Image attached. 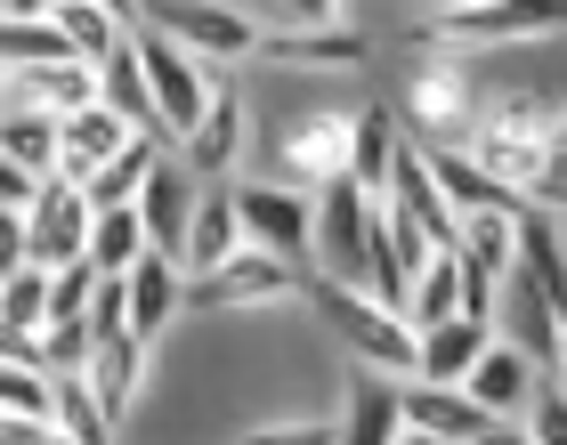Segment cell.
I'll return each instance as SVG.
<instances>
[{"instance_id": "obj_1", "label": "cell", "mask_w": 567, "mask_h": 445, "mask_svg": "<svg viewBox=\"0 0 567 445\" xmlns=\"http://www.w3.org/2000/svg\"><path fill=\"white\" fill-rule=\"evenodd\" d=\"M308 300H317V317L349 340L357 356L373 364V373H414V356H422V332L398 317L390 300H365L357 283L341 276H324V268H308Z\"/></svg>"}, {"instance_id": "obj_2", "label": "cell", "mask_w": 567, "mask_h": 445, "mask_svg": "<svg viewBox=\"0 0 567 445\" xmlns=\"http://www.w3.org/2000/svg\"><path fill=\"white\" fill-rule=\"evenodd\" d=\"M292 292H308V268L268 251V244H251V235H244V251L219 259V268L187 276V308H268V300H292Z\"/></svg>"}, {"instance_id": "obj_3", "label": "cell", "mask_w": 567, "mask_h": 445, "mask_svg": "<svg viewBox=\"0 0 567 445\" xmlns=\"http://www.w3.org/2000/svg\"><path fill=\"white\" fill-rule=\"evenodd\" d=\"M567 0H446L414 24V41H527V33H559Z\"/></svg>"}, {"instance_id": "obj_4", "label": "cell", "mask_w": 567, "mask_h": 445, "mask_svg": "<svg viewBox=\"0 0 567 445\" xmlns=\"http://www.w3.org/2000/svg\"><path fill=\"white\" fill-rule=\"evenodd\" d=\"M138 65H146V90H154V114H163V138H187V130L203 122V106H212V82H203L195 49L171 41L163 24H138Z\"/></svg>"}, {"instance_id": "obj_5", "label": "cell", "mask_w": 567, "mask_h": 445, "mask_svg": "<svg viewBox=\"0 0 567 445\" xmlns=\"http://www.w3.org/2000/svg\"><path fill=\"white\" fill-rule=\"evenodd\" d=\"M146 24H163L171 41H187L195 58H219V65L260 58V24L227 0H146Z\"/></svg>"}, {"instance_id": "obj_6", "label": "cell", "mask_w": 567, "mask_h": 445, "mask_svg": "<svg viewBox=\"0 0 567 445\" xmlns=\"http://www.w3.org/2000/svg\"><path fill=\"white\" fill-rule=\"evenodd\" d=\"M90 219H97V203L82 195V178H41V195L24 203V244H33L41 268L90 259Z\"/></svg>"}, {"instance_id": "obj_7", "label": "cell", "mask_w": 567, "mask_h": 445, "mask_svg": "<svg viewBox=\"0 0 567 445\" xmlns=\"http://www.w3.org/2000/svg\"><path fill=\"white\" fill-rule=\"evenodd\" d=\"M405 437H437V445H471V437H503V413L478 405L462 381H422L405 389Z\"/></svg>"}, {"instance_id": "obj_8", "label": "cell", "mask_w": 567, "mask_h": 445, "mask_svg": "<svg viewBox=\"0 0 567 445\" xmlns=\"http://www.w3.org/2000/svg\"><path fill=\"white\" fill-rule=\"evenodd\" d=\"M236 219L251 244H268L300 268H317V195H292V187H244L236 195Z\"/></svg>"}, {"instance_id": "obj_9", "label": "cell", "mask_w": 567, "mask_h": 445, "mask_svg": "<svg viewBox=\"0 0 567 445\" xmlns=\"http://www.w3.org/2000/svg\"><path fill=\"white\" fill-rule=\"evenodd\" d=\"M138 138V122L122 114V106H106V97H97V106H82V114H65V138H58V170L49 178H90V170H106L122 146Z\"/></svg>"}, {"instance_id": "obj_10", "label": "cell", "mask_w": 567, "mask_h": 445, "mask_svg": "<svg viewBox=\"0 0 567 445\" xmlns=\"http://www.w3.org/2000/svg\"><path fill=\"white\" fill-rule=\"evenodd\" d=\"M260 58L268 65H292V73H357L373 58L349 24H292V33H260Z\"/></svg>"}, {"instance_id": "obj_11", "label": "cell", "mask_w": 567, "mask_h": 445, "mask_svg": "<svg viewBox=\"0 0 567 445\" xmlns=\"http://www.w3.org/2000/svg\"><path fill=\"white\" fill-rule=\"evenodd\" d=\"M9 97L24 106H49V114H82L106 97V73L90 58H49V65H9Z\"/></svg>"}, {"instance_id": "obj_12", "label": "cell", "mask_w": 567, "mask_h": 445, "mask_svg": "<svg viewBox=\"0 0 567 445\" xmlns=\"http://www.w3.org/2000/svg\"><path fill=\"white\" fill-rule=\"evenodd\" d=\"M462 389H471L478 405H495L503 422H511V413H527V405H535V356L519 349V340H486L478 364L462 373Z\"/></svg>"}, {"instance_id": "obj_13", "label": "cell", "mask_w": 567, "mask_h": 445, "mask_svg": "<svg viewBox=\"0 0 567 445\" xmlns=\"http://www.w3.org/2000/svg\"><path fill=\"white\" fill-rule=\"evenodd\" d=\"M178 154H187V170H236L244 163V90L236 82H212V106L178 138Z\"/></svg>"}, {"instance_id": "obj_14", "label": "cell", "mask_w": 567, "mask_h": 445, "mask_svg": "<svg viewBox=\"0 0 567 445\" xmlns=\"http://www.w3.org/2000/svg\"><path fill=\"white\" fill-rule=\"evenodd\" d=\"M138 211H146V244L171 251L178 268H187V219H195V195H187V178H178L171 154H154V170H146V187H138Z\"/></svg>"}, {"instance_id": "obj_15", "label": "cell", "mask_w": 567, "mask_h": 445, "mask_svg": "<svg viewBox=\"0 0 567 445\" xmlns=\"http://www.w3.org/2000/svg\"><path fill=\"white\" fill-rule=\"evenodd\" d=\"M349 130H357V114H308V122H292L284 130V170H300V178H341L349 170Z\"/></svg>"}, {"instance_id": "obj_16", "label": "cell", "mask_w": 567, "mask_h": 445, "mask_svg": "<svg viewBox=\"0 0 567 445\" xmlns=\"http://www.w3.org/2000/svg\"><path fill=\"white\" fill-rule=\"evenodd\" d=\"M178 308H187V268H178L171 251H146L138 268H131V332L154 340Z\"/></svg>"}, {"instance_id": "obj_17", "label": "cell", "mask_w": 567, "mask_h": 445, "mask_svg": "<svg viewBox=\"0 0 567 445\" xmlns=\"http://www.w3.org/2000/svg\"><path fill=\"white\" fill-rule=\"evenodd\" d=\"M519 268L535 276V292L567 317V235H559V211H544V203L519 211Z\"/></svg>"}, {"instance_id": "obj_18", "label": "cell", "mask_w": 567, "mask_h": 445, "mask_svg": "<svg viewBox=\"0 0 567 445\" xmlns=\"http://www.w3.org/2000/svg\"><path fill=\"white\" fill-rule=\"evenodd\" d=\"M478 170H495L503 187H535V178H544V163H551V130H503V122H486L478 130Z\"/></svg>"}, {"instance_id": "obj_19", "label": "cell", "mask_w": 567, "mask_h": 445, "mask_svg": "<svg viewBox=\"0 0 567 445\" xmlns=\"http://www.w3.org/2000/svg\"><path fill=\"white\" fill-rule=\"evenodd\" d=\"M82 373H90V389H97V405H106L114 422H122V413H131V397H138V373H146V340H138L131 324L106 332V340L90 349Z\"/></svg>"}, {"instance_id": "obj_20", "label": "cell", "mask_w": 567, "mask_h": 445, "mask_svg": "<svg viewBox=\"0 0 567 445\" xmlns=\"http://www.w3.org/2000/svg\"><path fill=\"white\" fill-rule=\"evenodd\" d=\"M58 138H65V114H49V106H24V97H9L0 106V146L17 154L33 178L58 170Z\"/></svg>"}, {"instance_id": "obj_21", "label": "cell", "mask_w": 567, "mask_h": 445, "mask_svg": "<svg viewBox=\"0 0 567 445\" xmlns=\"http://www.w3.org/2000/svg\"><path fill=\"white\" fill-rule=\"evenodd\" d=\"M486 340H495V324H478V317H446V324H430V332H422L414 373H422V381H462V373L478 364Z\"/></svg>"}, {"instance_id": "obj_22", "label": "cell", "mask_w": 567, "mask_h": 445, "mask_svg": "<svg viewBox=\"0 0 567 445\" xmlns=\"http://www.w3.org/2000/svg\"><path fill=\"white\" fill-rule=\"evenodd\" d=\"M446 317H462V251H430L414 268V292H405V324L430 332Z\"/></svg>"}, {"instance_id": "obj_23", "label": "cell", "mask_w": 567, "mask_h": 445, "mask_svg": "<svg viewBox=\"0 0 567 445\" xmlns=\"http://www.w3.org/2000/svg\"><path fill=\"white\" fill-rule=\"evenodd\" d=\"M227 251H244V219H236V195H195V219H187V276L219 268Z\"/></svg>"}, {"instance_id": "obj_24", "label": "cell", "mask_w": 567, "mask_h": 445, "mask_svg": "<svg viewBox=\"0 0 567 445\" xmlns=\"http://www.w3.org/2000/svg\"><path fill=\"white\" fill-rule=\"evenodd\" d=\"M146 251H154V244H146V211H138V203H114V211L90 219V259H97L106 276H131Z\"/></svg>"}, {"instance_id": "obj_25", "label": "cell", "mask_w": 567, "mask_h": 445, "mask_svg": "<svg viewBox=\"0 0 567 445\" xmlns=\"http://www.w3.org/2000/svg\"><path fill=\"white\" fill-rule=\"evenodd\" d=\"M341 437H357V445H398L405 437V389H381L373 373L349 389V430Z\"/></svg>"}, {"instance_id": "obj_26", "label": "cell", "mask_w": 567, "mask_h": 445, "mask_svg": "<svg viewBox=\"0 0 567 445\" xmlns=\"http://www.w3.org/2000/svg\"><path fill=\"white\" fill-rule=\"evenodd\" d=\"M154 154H163V146H154V130H138V138L122 146V154H114L106 170H90V178H82V195L97 203V211H114V203H138L146 170H154Z\"/></svg>"}, {"instance_id": "obj_27", "label": "cell", "mask_w": 567, "mask_h": 445, "mask_svg": "<svg viewBox=\"0 0 567 445\" xmlns=\"http://www.w3.org/2000/svg\"><path fill=\"white\" fill-rule=\"evenodd\" d=\"M390 163H398V130H390L381 106H365L357 130H349V178H357V187H373V195H390Z\"/></svg>"}, {"instance_id": "obj_28", "label": "cell", "mask_w": 567, "mask_h": 445, "mask_svg": "<svg viewBox=\"0 0 567 445\" xmlns=\"http://www.w3.org/2000/svg\"><path fill=\"white\" fill-rule=\"evenodd\" d=\"M65 24V41H73V58H90V65H106L122 41H131V24H122L114 9H97V0H58V9H49Z\"/></svg>"}, {"instance_id": "obj_29", "label": "cell", "mask_w": 567, "mask_h": 445, "mask_svg": "<svg viewBox=\"0 0 567 445\" xmlns=\"http://www.w3.org/2000/svg\"><path fill=\"white\" fill-rule=\"evenodd\" d=\"M519 211H527V203H519ZM519 211H462V259L511 276V259H519Z\"/></svg>"}, {"instance_id": "obj_30", "label": "cell", "mask_w": 567, "mask_h": 445, "mask_svg": "<svg viewBox=\"0 0 567 445\" xmlns=\"http://www.w3.org/2000/svg\"><path fill=\"white\" fill-rule=\"evenodd\" d=\"M97 73H106V106H122L138 130H163V114H154V90H146V65H138V41H122Z\"/></svg>"}, {"instance_id": "obj_31", "label": "cell", "mask_w": 567, "mask_h": 445, "mask_svg": "<svg viewBox=\"0 0 567 445\" xmlns=\"http://www.w3.org/2000/svg\"><path fill=\"white\" fill-rule=\"evenodd\" d=\"M58 430H65L73 445H106V437H114V413L97 405L90 373H58Z\"/></svg>"}, {"instance_id": "obj_32", "label": "cell", "mask_w": 567, "mask_h": 445, "mask_svg": "<svg viewBox=\"0 0 567 445\" xmlns=\"http://www.w3.org/2000/svg\"><path fill=\"white\" fill-rule=\"evenodd\" d=\"M0 317L24 324V332L49 324V268H41V259H24L17 276H0Z\"/></svg>"}, {"instance_id": "obj_33", "label": "cell", "mask_w": 567, "mask_h": 445, "mask_svg": "<svg viewBox=\"0 0 567 445\" xmlns=\"http://www.w3.org/2000/svg\"><path fill=\"white\" fill-rule=\"evenodd\" d=\"M0 413H49V422H58V373L0 356Z\"/></svg>"}, {"instance_id": "obj_34", "label": "cell", "mask_w": 567, "mask_h": 445, "mask_svg": "<svg viewBox=\"0 0 567 445\" xmlns=\"http://www.w3.org/2000/svg\"><path fill=\"white\" fill-rule=\"evenodd\" d=\"M90 349H97L90 317H49V324H41V373H82Z\"/></svg>"}, {"instance_id": "obj_35", "label": "cell", "mask_w": 567, "mask_h": 445, "mask_svg": "<svg viewBox=\"0 0 567 445\" xmlns=\"http://www.w3.org/2000/svg\"><path fill=\"white\" fill-rule=\"evenodd\" d=\"M414 114H422L430 130H454L462 114H471V106H462V82H454L446 65H437V73L422 65V73H414Z\"/></svg>"}, {"instance_id": "obj_36", "label": "cell", "mask_w": 567, "mask_h": 445, "mask_svg": "<svg viewBox=\"0 0 567 445\" xmlns=\"http://www.w3.org/2000/svg\"><path fill=\"white\" fill-rule=\"evenodd\" d=\"M97 259H65V268H49V317H90V292H97Z\"/></svg>"}, {"instance_id": "obj_37", "label": "cell", "mask_w": 567, "mask_h": 445, "mask_svg": "<svg viewBox=\"0 0 567 445\" xmlns=\"http://www.w3.org/2000/svg\"><path fill=\"white\" fill-rule=\"evenodd\" d=\"M527 437H544V445H567V389H544V397L527 405Z\"/></svg>"}, {"instance_id": "obj_38", "label": "cell", "mask_w": 567, "mask_h": 445, "mask_svg": "<svg viewBox=\"0 0 567 445\" xmlns=\"http://www.w3.org/2000/svg\"><path fill=\"white\" fill-rule=\"evenodd\" d=\"M527 203H544V211L567 219V146H551V163H544V178L527 187Z\"/></svg>"}, {"instance_id": "obj_39", "label": "cell", "mask_w": 567, "mask_h": 445, "mask_svg": "<svg viewBox=\"0 0 567 445\" xmlns=\"http://www.w3.org/2000/svg\"><path fill=\"white\" fill-rule=\"evenodd\" d=\"M49 437H65L49 413H0V445H49Z\"/></svg>"}, {"instance_id": "obj_40", "label": "cell", "mask_w": 567, "mask_h": 445, "mask_svg": "<svg viewBox=\"0 0 567 445\" xmlns=\"http://www.w3.org/2000/svg\"><path fill=\"white\" fill-rule=\"evenodd\" d=\"M33 195H41V178L24 170V163H17L9 146H0V203H17V211H24V203H33Z\"/></svg>"}, {"instance_id": "obj_41", "label": "cell", "mask_w": 567, "mask_h": 445, "mask_svg": "<svg viewBox=\"0 0 567 445\" xmlns=\"http://www.w3.org/2000/svg\"><path fill=\"white\" fill-rule=\"evenodd\" d=\"M292 24H341V0H284Z\"/></svg>"}, {"instance_id": "obj_42", "label": "cell", "mask_w": 567, "mask_h": 445, "mask_svg": "<svg viewBox=\"0 0 567 445\" xmlns=\"http://www.w3.org/2000/svg\"><path fill=\"white\" fill-rule=\"evenodd\" d=\"M97 9H114L122 24H131V33H138V24H146V0H97Z\"/></svg>"}, {"instance_id": "obj_43", "label": "cell", "mask_w": 567, "mask_h": 445, "mask_svg": "<svg viewBox=\"0 0 567 445\" xmlns=\"http://www.w3.org/2000/svg\"><path fill=\"white\" fill-rule=\"evenodd\" d=\"M58 0H9V17H49Z\"/></svg>"}, {"instance_id": "obj_44", "label": "cell", "mask_w": 567, "mask_h": 445, "mask_svg": "<svg viewBox=\"0 0 567 445\" xmlns=\"http://www.w3.org/2000/svg\"><path fill=\"white\" fill-rule=\"evenodd\" d=\"M0 106H9V65H0Z\"/></svg>"}, {"instance_id": "obj_45", "label": "cell", "mask_w": 567, "mask_h": 445, "mask_svg": "<svg viewBox=\"0 0 567 445\" xmlns=\"http://www.w3.org/2000/svg\"><path fill=\"white\" fill-rule=\"evenodd\" d=\"M0 17H9V0H0Z\"/></svg>"}]
</instances>
